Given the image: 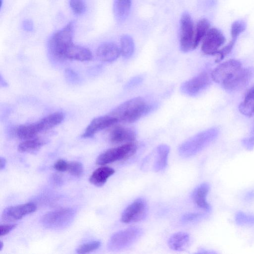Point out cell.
Listing matches in <instances>:
<instances>
[{
    "label": "cell",
    "instance_id": "cell-4",
    "mask_svg": "<svg viewBox=\"0 0 254 254\" xmlns=\"http://www.w3.org/2000/svg\"><path fill=\"white\" fill-rule=\"evenodd\" d=\"M142 230L138 227H130L114 234L110 238L108 249L113 251L125 249L135 242L141 236Z\"/></svg>",
    "mask_w": 254,
    "mask_h": 254
},
{
    "label": "cell",
    "instance_id": "cell-36",
    "mask_svg": "<svg viewBox=\"0 0 254 254\" xmlns=\"http://www.w3.org/2000/svg\"><path fill=\"white\" fill-rule=\"evenodd\" d=\"M143 80L141 76H136L131 78L125 85L126 89H131L140 84Z\"/></svg>",
    "mask_w": 254,
    "mask_h": 254
},
{
    "label": "cell",
    "instance_id": "cell-21",
    "mask_svg": "<svg viewBox=\"0 0 254 254\" xmlns=\"http://www.w3.org/2000/svg\"><path fill=\"white\" fill-rule=\"evenodd\" d=\"M131 5V0H114L113 11L118 21L124 22L128 17Z\"/></svg>",
    "mask_w": 254,
    "mask_h": 254
},
{
    "label": "cell",
    "instance_id": "cell-3",
    "mask_svg": "<svg viewBox=\"0 0 254 254\" xmlns=\"http://www.w3.org/2000/svg\"><path fill=\"white\" fill-rule=\"evenodd\" d=\"M74 23L70 22L62 29L55 32L49 42L51 54L58 59H65L67 49L72 45Z\"/></svg>",
    "mask_w": 254,
    "mask_h": 254
},
{
    "label": "cell",
    "instance_id": "cell-15",
    "mask_svg": "<svg viewBox=\"0 0 254 254\" xmlns=\"http://www.w3.org/2000/svg\"><path fill=\"white\" fill-rule=\"evenodd\" d=\"M109 138L114 144L132 142L136 138L135 131L131 128L117 126L110 130Z\"/></svg>",
    "mask_w": 254,
    "mask_h": 254
},
{
    "label": "cell",
    "instance_id": "cell-28",
    "mask_svg": "<svg viewBox=\"0 0 254 254\" xmlns=\"http://www.w3.org/2000/svg\"><path fill=\"white\" fill-rule=\"evenodd\" d=\"M209 28L210 23L207 19L202 18L198 21L195 32L194 46L195 48L198 46L200 42L203 39L210 29Z\"/></svg>",
    "mask_w": 254,
    "mask_h": 254
},
{
    "label": "cell",
    "instance_id": "cell-32",
    "mask_svg": "<svg viewBox=\"0 0 254 254\" xmlns=\"http://www.w3.org/2000/svg\"><path fill=\"white\" fill-rule=\"evenodd\" d=\"M66 171L75 177H79L83 172V166L78 161L68 162Z\"/></svg>",
    "mask_w": 254,
    "mask_h": 254
},
{
    "label": "cell",
    "instance_id": "cell-6",
    "mask_svg": "<svg viewBox=\"0 0 254 254\" xmlns=\"http://www.w3.org/2000/svg\"><path fill=\"white\" fill-rule=\"evenodd\" d=\"M75 216V210L65 208L49 212L42 218L43 225L51 229L63 228L68 226Z\"/></svg>",
    "mask_w": 254,
    "mask_h": 254
},
{
    "label": "cell",
    "instance_id": "cell-43",
    "mask_svg": "<svg viewBox=\"0 0 254 254\" xmlns=\"http://www.w3.org/2000/svg\"><path fill=\"white\" fill-rule=\"evenodd\" d=\"M3 247V244L2 242L0 241V251H1Z\"/></svg>",
    "mask_w": 254,
    "mask_h": 254
},
{
    "label": "cell",
    "instance_id": "cell-39",
    "mask_svg": "<svg viewBox=\"0 0 254 254\" xmlns=\"http://www.w3.org/2000/svg\"><path fill=\"white\" fill-rule=\"evenodd\" d=\"M244 146L248 150H252L254 147V134L242 140Z\"/></svg>",
    "mask_w": 254,
    "mask_h": 254
},
{
    "label": "cell",
    "instance_id": "cell-16",
    "mask_svg": "<svg viewBox=\"0 0 254 254\" xmlns=\"http://www.w3.org/2000/svg\"><path fill=\"white\" fill-rule=\"evenodd\" d=\"M120 48L113 42H106L100 45L96 51L98 59L103 62H112L121 55Z\"/></svg>",
    "mask_w": 254,
    "mask_h": 254
},
{
    "label": "cell",
    "instance_id": "cell-8",
    "mask_svg": "<svg viewBox=\"0 0 254 254\" xmlns=\"http://www.w3.org/2000/svg\"><path fill=\"white\" fill-rule=\"evenodd\" d=\"M211 79L210 73L203 71L183 83L180 87L181 91L188 96H196L209 86Z\"/></svg>",
    "mask_w": 254,
    "mask_h": 254
},
{
    "label": "cell",
    "instance_id": "cell-26",
    "mask_svg": "<svg viewBox=\"0 0 254 254\" xmlns=\"http://www.w3.org/2000/svg\"><path fill=\"white\" fill-rule=\"evenodd\" d=\"M15 133L19 138L26 140L35 137L39 133L34 123L19 126L16 129Z\"/></svg>",
    "mask_w": 254,
    "mask_h": 254
},
{
    "label": "cell",
    "instance_id": "cell-22",
    "mask_svg": "<svg viewBox=\"0 0 254 254\" xmlns=\"http://www.w3.org/2000/svg\"><path fill=\"white\" fill-rule=\"evenodd\" d=\"M239 110L246 116H254V85L246 92L243 101L239 106Z\"/></svg>",
    "mask_w": 254,
    "mask_h": 254
},
{
    "label": "cell",
    "instance_id": "cell-12",
    "mask_svg": "<svg viewBox=\"0 0 254 254\" xmlns=\"http://www.w3.org/2000/svg\"><path fill=\"white\" fill-rule=\"evenodd\" d=\"M225 41V37L220 30L216 28H210L203 39L201 50L206 55H217Z\"/></svg>",
    "mask_w": 254,
    "mask_h": 254
},
{
    "label": "cell",
    "instance_id": "cell-30",
    "mask_svg": "<svg viewBox=\"0 0 254 254\" xmlns=\"http://www.w3.org/2000/svg\"><path fill=\"white\" fill-rule=\"evenodd\" d=\"M246 28V23L242 20H238L234 21L231 29L232 39L236 41L238 37Z\"/></svg>",
    "mask_w": 254,
    "mask_h": 254
},
{
    "label": "cell",
    "instance_id": "cell-2",
    "mask_svg": "<svg viewBox=\"0 0 254 254\" xmlns=\"http://www.w3.org/2000/svg\"><path fill=\"white\" fill-rule=\"evenodd\" d=\"M219 133V129L213 127L195 134L180 146V155L184 157H190L196 154L213 142Z\"/></svg>",
    "mask_w": 254,
    "mask_h": 254
},
{
    "label": "cell",
    "instance_id": "cell-33",
    "mask_svg": "<svg viewBox=\"0 0 254 254\" xmlns=\"http://www.w3.org/2000/svg\"><path fill=\"white\" fill-rule=\"evenodd\" d=\"M69 4L72 10L76 14L80 15L85 10V5L83 0H70Z\"/></svg>",
    "mask_w": 254,
    "mask_h": 254
},
{
    "label": "cell",
    "instance_id": "cell-1",
    "mask_svg": "<svg viewBox=\"0 0 254 254\" xmlns=\"http://www.w3.org/2000/svg\"><path fill=\"white\" fill-rule=\"evenodd\" d=\"M155 107V104L149 103L142 97H137L124 102L108 114L118 122L131 123L151 112Z\"/></svg>",
    "mask_w": 254,
    "mask_h": 254
},
{
    "label": "cell",
    "instance_id": "cell-41",
    "mask_svg": "<svg viewBox=\"0 0 254 254\" xmlns=\"http://www.w3.org/2000/svg\"><path fill=\"white\" fill-rule=\"evenodd\" d=\"M23 26L27 31H31L33 28V24L30 20H25L23 22Z\"/></svg>",
    "mask_w": 254,
    "mask_h": 254
},
{
    "label": "cell",
    "instance_id": "cell-35",
    "mask_svg": "<svg viewBox=\"0 0 254 254\" xmlns=\"http://www.w3.org/2000/svg\"><path fill=\"white\" fill-rule=\"evenodd\" d=\"M204 217V214L198 213H189L185 214L182 217V221L184 223L194 222Z\"/></svg>",
    "mask_w": 254,
    "mask_h": 254
},
{
    "label": "cell",
    "instance_id": "cell-31",
    "mask_svg": "<svg viewBox=\"0 0 254 254\" xmlns=\"http://www.w3.org/2000/svg\"><path fill=\"white\" fill-rule=\"evenodd\" d=\"M101 246V242L98 241L83 244L76 249L77 254H86L97 250Z\"/></svg>",
    "mask_w": 254,
    "mask_h": 254
},
{
    "label": "cell",
    "instance_id": "cell-38",
    "mask_svg": "<svg viewBox=\"0 0 254 254\" xmlns=\"http://www.w3.org/2000/svg\"><path fill=\"white\" fill-rule=\"evenodd\" d=\"M68 162L63 159L57 160L54 164V168L60 172H64L67 170Z\"/></svg>",
    "mask_w": 254,
    "mask_h": 254
},
{
    "label": "cell",
    "instance_id": "cell-23",
    "mask_svg": "<svg viewBox=\"0 0 254 254\" xmlns=\"http://www.w3.org/2000/svg\"><path fill=\"white\" fill-rule=\"evenodd\" d=\"M190 241V237L186 232H180L172 235L168 240L170 248L175 251L184 250L188 247Z\"/></svg>",
    "mask_w": 254,
    "mask_h": 254
},
{
    "label": "cell",
    "instance_id": "cell-5",
    "mask_svg": "<svg viewBox=\"0 0 254 254\" xmlns=\"http://www.w3.org/2000/svg\"><path fill=\"white\" fill-rule=\"evenodd\" d=\"M137 148L136 144L132 142L109 149L97 157L96 164L99 165H104L117 161L127 159L135 154Z\"/></svg>",
    "mask_w": 254,
    "mask_h": 254
},
{
    "label": "cell",
    "instance_id": "cell-17",
    "mask_svg": "<svg viewBox=\"0 0 254 254\" xmlns=\"http://www.w3.org/2000/svg\"><path fill=\"white\" fill-rule=\"evenodd\" d=\"M64 118V115L61 112H56L42 118L35 123L36 127L39 131H45L50 129L61 124Z\"/></svg>",
    "mask_w": 254,
    "mask_h": 254
},
{
    "label": "cell",
    "instance_id": "cell-13",
    "mask_svg": "<svg viewBox=\"0 0 254 254\" xmlns=\"http://www.w3.org/2000/svg\"><path fill=\"white\" fill-rule=\"evenodd\" d=\"M36 209V205L32 202L10 206L3 210L1 218L5 221H17L35 212Z\"/></svg>",
    "mask_w": 254,
    "mask_h": 254
},
{
    "label": "cell",
    "instance_id": "cell-25",
    "mask_svg": "<svg viewBox=\"0 0 254 254\" xmlns=\"http://www.w3.org/2000/svg\"><path fill=\"white\" fill-rule=\"evenodd\" d=\"M46 143L45 139L35 137L25 140L20 143L18 146V150L21 152H32L39 150Z\"/></svg>",
    "mask_w": 254,
    "mask_h": 254
},
{
    "label": "cell",
    "instance_id": "cell-29",
    "mask_svg": "<svg viewBox=\"0 0 254 254\" xmlns=\"http://www.w3.org/2000/svg\"><path fill=\"white\" fill-rule=\"evenodd\" d=\"M236 223L240 226L254 225V215L242 211L238 212L235 217Z\"/></svg>",
    "mask_w": 254,
    "mask_h": 254
},
{
    "label": "cell",
    "instance_id": "cell-20",
    "mask_svg": "<svg viewBox=\"0 0 254 254\" xmlns=\"http://www.w3.org/2000/svg\"><path fill=\"white\" fill-rule=\"evenodd\" d=\"M115 172V170L111 167H100L92 173L89 178V182L94 186L101 187L106 183L108 178L113 175Z\"/></svg>",
    "mask_w": 254,
    "mask_h": 254
},
{
    "label": "cell",
    "instance_id": "cell-11",
    "mask_svg": "<svg viewBox=\"0 0 254 254\" xmlns=\"http://www.w3.org/2000/svg\"><path fill=\"white\" fill-rule=\"evenodd\" d=\"M254 75V69L252 67H242L231 79L221 86L230 92L239 91L249 83Z\"/></svg>",
    "mask_w": 254,
    "mask_h": 254
},
{
    "label": "cell",
    "instance_id": "cell-40",
    "mask_svg": "<svg viewBox=\"0 0 254 254\" xmlns=\"http://www.w3.org/2000/svg\"><path fill=\"white\" fill-rule=\"evenodd\" d=\"M52 180L53 183L56 185H60L62 183L61 177L57 174L53 175L52 177Z\"/></svg>",
    "mask_w": 254,
    "mask_h": 254
},
{
    "label": "cell",
    "instance_id": "cell-18",
    "mask_svg": "<svg viewBox=\"0 0 254 254\" xmlns=\"http://www.w3.org/2000/svg\"><path fill=\"white\" fill-rule=\"evenodd\" d=\"M210 189L207 183H203L197 186L192 192V199L197 207L209 211L211 207L206 200V196Z\"/></svg>",
    "mask_w": 254,
    "mask_h": 254
},
{
    "label": "cell",
    "instance_id": "cell-14",
    "mask_svg": "<svg viewBox=\"0 0 254 254\" xmlns=\"http://www.w3.org/2000/svg\"><path fill=\"white\" fill-rule=\"evenodd\" d=\"M118 121L113 117L107 114L93 119L86 128L82 137H92L97 132L114 125Z\"/></svg>",
    "mask_w": 254,
    "mask_h": 254
},
{
    "label": "cell",
    "instance_id": "cell-34",
    "mask_svg": "<svg viewBox=\"0 0 254 254\" xmlns=\"http://www.w3.org/2000/svg\"><path fill=\"white\" fill-rule=\"evenodd\" d=\"M235 42L236 41L231 39L227 45L218 51L217 54V55H219V58L217 60L218 62L224 59L231 52Z\"/></svg>",
    "mask_w": 254,
    "mask_h": 254
},
{
    "label": "cell",
    "instance_id": "cell-37",
    "mask_svg": "<svg viewBox=\"0 0 254 254\" xmlns=\"http://www.w3.org/2000/svg\"><path fill=\"white\" fill-rule=\"evenodd\" d=\"M17 226L16 224H10L5 225H0V236H3L9 233L13 230Z\"/></svg>",
    "mask_w": 254,
    "mask_h": 254
},
{
    "label": "cell",
    "instance_id": "cell-24",
    "mask_svg": "<svg viewBox=\"0 0 254 254\" xmlns=\"http://www.w3.org/2000/svg\"><path fill=\"white\" fill-rule=\"evenodd\" d=\"M170 151L169 147L166 144H161L157 146L156 149L157 156L154 164V170L160 171L164 170L168 162V158Z\"/></svg>",
    "mask_w": 254,
    "mask_h": 254
},
{
    "label": "cell",
    "instance_id": "cell-19",
    "mask_svg": "<svg viewBox=\"0 0 254 254\" xmlns=\"http://www.w3.org/2000/svg\"><path fill=\"white\" fill-rule=\"evenodd\" d=\"M84 62L92 59V54L89 49L85 47L72 44L67 50L65 59Z\"/></svg>",
    "mask_w": 254,
    "mask_h": 254
},
{
    "label": "cell",
    "instance_id": "cell-42",
    "mask_svg": "<svg viewBox=\"0 0 254 254\" xmlns=\"http://www.w3.org/2000/svg\"><path fill=\"white\" fill-rule=\"evenodd\" d=\"M6 161L4 157H1L0 159V170H2L5 168Z\"/></svg>",
    "mask_w": 254,
    "mask_h": 254
},
{
    "label": "cell",
    "instance_id": "cell-27",
    "mask_svg": "<svg viewBox=\"0 0 254 254\" xmlns=\"http://www.w3.org/2000/svg\"><path fill=\"white\" fill-rule=\"evenodd\" d=\"M121 54L126 58H129L133 54L134 44L133 40L128 35H124L121 38Z\"/></svg>",
    "mask_w": 254,
    "mask_h": 254
},
{
    "label": "cell",
    "instance_id": "cell-10",
    "mask_svg": "<svg viewBox=\"0 0 254 254\" xmlns=\"http://www.w3.org/2000/svg\"><path fill=\"white\" fill-rule=\"evenodd\" d=\"M148 205L143 198H138L127 206L122 213L121 220L125 223L141 221L147 214Z\"/></svg>",
    "mask_w": 254,
    "mask_h": 254
},
{
    "label": "cell",
    "instance_id": "cell-7",
    "mask_svg": "<svg viewBox=\"0 0 254 254\" xmlns=\"http://www.w3.org/2000/svg\"><path fill=\"white\" fill-rule=\"evenodd\" d=\"M180 32V44L181 51L188 52L195 49L193 23L188 12H184L181 15Z\"/></svg>",
    "mask_w": 254,
    "mask_h": 254
},
{
    "label": "cell",
    "instance_id": "cell-9",
    "mask_svg": "<svg viewBox=\"0 0 254 254\" xmlns=\"http://www.w3.org/2000/svg\"><path fill=\"white\" fill-rule=\"evenodd\" d=\"M243 67L238 60L230 59L219 64L210 73L212 80L221 85L231 79Z\"/></svg>",
    "mask_w": 254,
    "mask_h": 254
}]
</instances>
